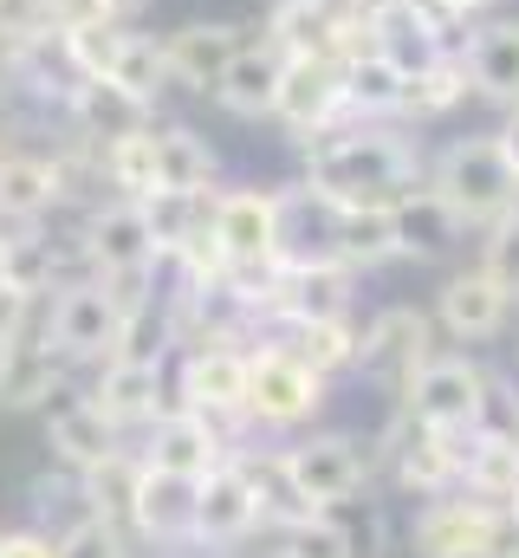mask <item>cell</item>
Returning a JSON list of instances; mask_svg holds the SVG:
<instances>
[{
    "label": "cell",
    "mask_w": 519,
    "mask_h": 558,
    "mask_svg": "<svg viewBox=\"0 0 519 558\" xmlns=\"http://www.w3.org/2000/svg\"><path fill=\"white\" fill-rule=\"evenodd\" d=\"M299 182H312L338 208H396L409 189L429 182L422 143L402 137L396 124H331L312 143H299Z\"/></svg>",
    "instance_id": "obj_1"
},
{
    "label": "cell",
    "mask_w": 519,
    "mask_h": 558,
    "mask_svg": "<svg viewBox=\"0 0 519 558\" xmlns=\"http://www.w3.org/2000/svg\"><path fill=\"white\" fill-rule=\"evenodd\" d=\"M429 189L461 215L468 234H487L494 221H507L519 208V169L500 149V137H455L429 156Z\"/></svg>",
    "instance_id": "obj_2"
},
{
    "label": "cell",
    "mask_w": 519,
    "mask_h": 558,
    "mask_svg": "<svg viewBox=\"0 0 519 558\" xmlns=\"http://www.w3.org/2000/svg\"><path fill=\"white\" fill-rule=\"evenodd\" d=\"M325 397H331V377L312 371L299 351L273 344V338H260L254 351H248V422L254 428L292 435V428L318 422Z\"/></svg>",
    "instance_id": "obj_3"
},
{
    "label": "cell",
    "mask_w": 519,
    "mask_h": 558,
    "mask_svg": "<svg viewBox=\"0 0 519 558\" xmlns=\"http://www.w3.org/2000/svg\"><path fill=\"white\" fill-rule=\"evenodd\" d=\"M396 410L415 422H435V428H455V435H474L481 422L494 416V377L474 357H461V351H435L396 390Z\"/></svg>",
    "instance_id": "obj_4"
},
{
    "label": "cell",
    "mask_w": 519,
    "mask_h": 558,
    "mask_svg": "<svg viewBox=\"0 0 519 558\" xmlns=\"http://www.w3.org/2000/svg\"><path fill=\"white\" fill-rule=\"evenodd\" d=\"M415 553L422 558H519V526L507 507L474 494L422 500L415 513Z\"/></svg>",
    "instance_id": "obj_5"
},
{
    "label": "cell",
    "mask_w": 519,
    "mask_h": 558,
    "mask_svg": "<svg viewBox=\"0 0 519 558\" xmlns=\"http://www.w3.org/2000/svg\"><path fill=\"white\" fill-rule=\"evenodd\" d=\"M279 461H286L292 494H299L312 513H338V507L358 500L364 481H371V441H358V435H345V428L299 435L292 448H279Z\"/></svg>",
    "instance_id": "obj_6"
},
{
    "label": "cell",
    "mask_w": 519,
    "mask_h": 558,
    "mask_svg": "<svg viewBox=\"0 0 519 558\" xmlns=\"http://www.w3.org/2000/svg\"><path fill=\"white\" fill-rule=\"evenodd\" d=\"M260 39L279 52V59H351L371 46V26L358 20L351 0H266L260 13Z\"/></svg>",
    "instance_id": "obj_7"
},
{
    "label": "cell",
    "mask_w": 519,
    "mask_h": 558,
    "mask_svg": "<svg viewBox=\"0 0 519 558\" xmlns=\"http://www.w3.org/2000/svg\"><path fill=\"white\" fill-rule=\"evenodd\" d=\"M248 351L254 344H241V338L182 344V357H176V403L215 416L221 428H241L248 422Z\"/></svg>",
    "instance_id": "obj_8"
},
{
    "label": "cell",
    "mask_w": 519,
    "mask_h": 558,
    "mask_svg": "<svg viewBox=\"0 0 519 558\" xmlns=\"http://www.w3.org/2000/svg\"><path fill=\"white\" fill-rule=\"evenodd\" d=\"M46 331H52V351L65 364H105L118 351V331H124V305L105 292V279H65L46 305Z\"/></svg>",
    "instance_id": "obj_9"
},
{
    "label": "cell",
    "mask_w": 519,
    "mask_h": 558,
    "mask_svg": "<svg viewBox=\"0 0 519 558\" xmlns=\"http://www.w3.org/2000/svg\"><path fill=\"white\" fill-rule=\"evenodd\" d=\"M208 234L228 267H266L279 260V182H221L208 208Z\"/></svg>",
    "instance_id": "obj_10"
},
{
    "label": "cell",
    "mask_w": 519,
    "mask_h": 558,
    "mask_svg": "<svg viewBox=\"0 0 519 558\" xmlns=\"http://www.w3.org/2000/svg\"><path fill=\"white\" fill-rule=\"evenodd\" d=\"M461 448H468V435L415 422V416H402V410H396V422H389V435H384L389 474L415 500H442V494L461 487Z\"/></svg>",
    "instance_id": "obj_11"
},
{
    "label": "cell",
    "mask_w": 519,
    "mask_h": 558,
    "mask_svg": "<svg viewBox=\"0 0 519 558\" xmlns=\"http://www.w3.org/2000/svg\"><path fill=\"white\" fill-rule=\"evenodd\" d=\"M254 39H260V26H241V20H182L176 33H162L169 92L215 98V85L228 78V65H234Z\"/></svg>",
    "instance_id": "obj_12"
},
{
    "label": "cell",
    "mask_w": 519,
    "mask_h": 558,
    "mask_svg": "<svg viewBox=\"0 0 519 558\" xmlns=\"http://www.w3.org/2000/svg\"><path fill=\"white\" fill-rule=\"evenodd\" d=\"M435 312L422 305H384L364 318V338H358V377H377L389 390H402L429 357H435Z\"/></svg>",
    "instance_id": "obj_13"
},
{
    "label": "cell",
    "mask_w": 519,
    "mask_h": 558,
    "mask_svg": "<svg viewBox=\"0 0 519 558\" xmlns=\"http://www.w3.org/2000/svg\"><path fill=\"white\" fill-rule=\"evenodd\" d=\"M273 124L292 143H312L318 131L345 124V59H286L279 72V98H273Z\"/></svg>",
    "instance_id": "obj_14"
},
{
    "label": "cell",
    "mask_w": 519,
    "mask_h": 558,
    "mask_svg": "<svg viewBox=\"0 0 519 558\" xmlns=\"http://www.w3.org/2000/svg\"><path fill=\"white\" fill-rule=\"evenodd\" d=\"M79 234H85V260L92 274H156L162 254H156V234H149V215L143 202H124V195H105L79 215Z\"/></svg>",
    "instance_id": "obj_15"
},
{
    "label": "cell",
    "mask_w": 519,
    "mask_h": 558,
    "mask_svg": "<svg viewBox=\"0 0 519 558\" xmlns=\"http://www.w3.org/2000/svg\"><path fill=\"white\" fill-rule=\"evenodd\" d=\"M228 454H234V428H221L202 410H182V403H169L143 428V461L169 468V474H189V481H208Z\"/></svg>",
    "instance_id": "obj_16"
},
{
    "label": "cell",
    "mask_w": 519,
    "mask_h": 558,
    "mask_svg": "<svg viewBox=\"0 0 519 558\" xmlns=\"http://www.w3.org/2000/svg\"><path fill=\"white\" fill-rule=\"evenodd\" d=\"M260 526H266V507H260L248 468L228 454L195 494V546H248Z\"/></svg>",
    "instance_id": "obj_17"
},
{
    "label": "cell",
    "mask_w": 519,
    "mask_h": 558,
    "mask_svg": "<svg viewBox=\"0 0 519 558\" xmlns=\"http://www.w3.org/2000/svg\"><path fill=\"white\" fill-rule=\"evenodd\" d=\"M507 312H514V299L494 286V274L474 260V267H461V274L442 279V292H435V325L455 338V344H487V338H500L507 331Z\"/></svg>",
    "instance_id": "obj_18"
},
{
    "label": "cell",
    "mask_w": 519,
    "mask_h": 558,
    "mask_svg": "<svg viewBox=\"0 0 519 558\" xmlns=\"http://www.w3.org/2000/svg\"><path fill=\"white\" fill-rule=\"evenodd\" d=\"M65 202V175L46 149H0V228H39Z\"/></svg>",
    "instance_id": "obj_19"
},
{
    "label": "cell",
    "mask_w": 519,
    "mask_h": 558,
    "mask_svg": "<svg viewBox=\"0 0 519 558\" xmlns=\"http://www.w3.org/2000/svg\"><path fill=\"white\" fill-rule=\"evenodd\" d=\"M195 494H202V481L143 461L136 507H130V533L149 539V546H195Z\"/></svg>",
    "instance_id": "obj_20"
},
{
    "label": "cell",
    "mask_w": 519,
    "mask_h": 558,
    "mask_svg": "<svg viewBox=\"0 0 519 558\" xmlns=\"http://www.w3.org/2000/svg\"><path fill=\"white\" fill-rule=\"evenodd\" d=\"M59 124H65L72 137H85L92 149H105V143L156 124V105H143L136 92L118 85V78H79L72 98H65V111H59Z\"/></svg>",
    "instance_id": "obj_21"
},
{
    "label": "cell",
    "mask_w": 519,
    "mask_h": 558,
    "mask_svg": "<svg viewBox=\"0 0 519 558\" xmlns=\"http://www.w3.org/2000/svg\"><path fill=\"white\" fill-rule=\"evenodd\" d=\"M124 428H111V416L85 397V390H59L52 403H46V448L72 468V474H85V468H98L105 454H118L124 441H118Z\"/></svg>",
    "instance_id": "obj_22"
},
{
    "label": "cell",
    "mask_w": 519,
    "mask_h": 558,
    "mask_svg": "<svg viewBox=\"0 0 519 558\" xmlns=\"http://www.w3.org/2000/svg\"><path fill=\"white\" fill-rule=\"evenodd\" d=\"M111 428H149V422L169 410V364H136V357H111L98 364L92 390H85Z\"/></svg>",
    "instance_id": "obj_23"
},
{
    "label": "cell",
    "mask_w": 519,
    "mask_h": 558,
    "mask_svg": "<svg viewBox=\"0 0 519 558\" xmlns=\"http://www.w3.org/2000/svg\"><path fill=\"white\" fill-rule=\"evenodd\" d=\"M65 384H72V364L52 351L46 325H33L0 351V410H46Z\"/></svg>",
    "instance_id": "obj_24"
},
{
    "label": "cell",
    "mask_w": 519,
    "mask_h": 558,
    "mask_svg": "<svg viewBox=\"0 0 519 558\" xmlns=\"http://www.w3.org/2000/svg\"><path fill=\"white\" fill-rule=\"evenodd\" d=\"M461 59H468V85H474V98L494 105V111L507 118V111L519 105V20H507V13L481 20Z\"/></svg>",
    "instance_id": "obj_25"
},
{
    "label": "cell",
    "mask_w": 519,
    "mask_h": 558,
    "mask_svg": "<svg viewBox=\"0 0 519 558\" xmlns=\"http://www.w3.org/2000/svg\"><path fill=\"white\" fill-rule=\"evenodd\" d=\"M338 241V202H325L312 182H279V260L305 267V260H331Z\"/></svg>",
    "instance_id": "obj_26"
},
{
    "label": "cell",
    "mask_w": 519,
    "mask_h": 558,
    "mask_svg": "<svg viewBox=\"0 0 519 558\" xmlns=\"http://www.w3.org/2000/svg\"><path fill=\"white\" fill-rule=\"evenodd\" d=\"M389 221H396V247H402V260H415V267H429V260H442V254H455V247L468 241L461 215H455L429 182L409 189V195L389 208Z\"/></svg>",
    "instance_id": "obj_27"
},
{
    "label": "cell",
    "mask_w": 519,
    "mask_h": 558,
    "mask_svg": "<svg viewBox=\"0 0 519 558\" xmlns=\"http://www.w3.org/2000/svg\"><path fill=\"white\" fill-rule=\"evenodd\" d=\"M461 487L474 500L507 507L519 494V422H481L461 448Z\"/></svg>",
    "instance_id": "obj_28"
},
{
    "label": "cell",
    "mask_w": 519,
    "mask_h": 558,
    "mask_svg": "<svg viewBox=\"0 0 519 558\" xmlns=\"http://www.w3.org/2000/svg\"><path fill=\"white\" fill-rule=\"evenodd\" d=\"M402 85H409V72L389 52H377V46L351 52L345 59V118H358V124H402Z\"/></svg>",
    "instance_id": "obj_29"
},
{
    "label": "cell",
    "mask_w": 519,
    "mask_h": 558,
    "mask_svg": "<svg viewBox=\"0 0 519 558\" xmlns=\"http://www.w3.org/2000/svg\"><path fill=\"white\" fill-rule=\"evenodd\" d=\"M279 72H286V59L254 39L234 65H228V78L215 85V105H221V118H234V124H273V98H279Z\"/></svg>",
    "instance_id": "obj_30"
},
{
    "label": "cell",
    "mask_w": 519,
    "mask_h": 558,
    "mask_svg": "<svg viewBox=\"0 0 519 558\" xmlns=\"http://www.w3.org/2000/svg\"><path fill=\"white\" fill-rule=\"evenodd\" d=\"M156 189L215 195L221 189V149L202 137L195 124H162L156 118Z\"/></svg>",
    "instance_id": "obj_31"
},
{
    "label": "cell",
    "mask_w": 519,
    "mask_h": 558,
    "mask_svg": "<svg viewBox=\"0 0 519 558\" xmlns=\"http://www.w3.org/2000/svg\"><path fill=\"white\" fill-rule=\"evenodd\" d=\"M468 98H474V85H468V59L442 52V59H429V65L409 72V85H402V124H442V118L461 111Z\"/></svg>",
    "instance_id": "obj_32"
},
{
    "label": "cell",
    "mask_w": 519,
    "mask_h": 558,
    "mask_svg": "<svg viewBox=\"0 0 519 558\" xmlns=\"http://www.w3.org/2000/svg\"><path fill=\"white\" fill-rule=\"evenodd\" d=\"M266 338H273V344H286V351H299L312 371L338 377V371H358V338H364V325L345 312V318H299V325L266 331Z\"/></svg>",
    "instance_id": "obj_33"
},
{
    "label": "cell",
    "mask_w": 519,
    "mask_h": 558,
    "mask_svg": "<svg viewBox=\"0 0 519 558\" xmlns=\"http://www.w3.org/2000/svg\"><path fill=\"white\" fill-rule=\"evenodd\" d=\"M331 260H345L358 279L377 274V267H389V260H402L389 208H338V241H331Z\"/></svg>",
    "instance_id": "obj_34"
},
{
    "label": "cell",
    "mask_w": 519,
    "mask_h": 558,
    "mask_svg": "<svg viewBox=\"0 0 519 558\" xmlns=\"http://www.w3.org/2000/svg\"><path fill=\"white\" fill-rule=\"evenodd\" d=\"M136 481H143V454L118 448V454H105L98 468H85V474H79V507H85V513H98V520H118V526H130Z\"/></svg>",
    "instance_id": "obj_35"
},
{
    "label": "cell",
    "mask_w": 519,
    "mask_h": 558,
    "mask_svg": "<svg viewBox=\"0 0 519 558\" xmlns=\"http://www.w3.org/2000/svg\"><path fill=\"white\" fill-rule=\"evenodd\" d=\"M98 175H105V195L149 202V195H156V124L105 143V149H98Z\"/></svg>",
    "instance_id": "obj_36"
},
{
    "label": "cell",
    "mask_w": 519,
    "mask_h": 558,
    "mask_svg": "<svg viewBox=\"0 0 519 558\" xmlns=\"http://www.w3.org/2000/svg\"><path fill=\"white\" fill-rule=\"evenodd\" d=\"M105 78H118L124 92H136L143 105H162V92H169V59H162V39L156 33H143L136 20L124 26V39H118V59H111V72Z\"/></svg>",
    "instance_id": "obj_37"
},
{
    "label": "cell",
    "mask_w": 519,
    "mask_h": 558,
    "mask_svg": "<svg viewBox=\"0 0 519 558\" xmlns=\"http://www.w3.org/2000/svg\"><path fill=\"white\" fill-rule=\"evenodd\" d=\"M208 208H215V195H182V189H156L149 202H143V215H149V234H156V254L169 260V254H182L202 228H208Z\"/></svg>",
    "instance_id": "obj_38"
},
{
    "label": "cell",
    "mask_w": 519,
    "mask_h": 558,
    "mask_svg": "<svg viewBox=\"0 0 519 558\" xmlns=\"http://www.w3.org/2000/svg\"><path fill=\"white\" fill-rule=\"evenodd\" d=\"M279 558H358V533L331 513H305L279 533Z\"/></svg>",
    "instance_id": "obj_39"
},
{
    "label": "cell",
    "mask_w": 519,
    "mask_h": 558,
    "mask_svg": "<svg viewBox=\"0 0 519 558\" xmlns=\"http://www.w3.org/2000/svg\"><path fill=\"white\" fill-rule=\"evenodd\" d=\"M59 558H130V526L98 520V513H79L59 533Z\"/></svg>",
    "instance_id": "obj_40"
},
{
    "label": "cell",
    "mask_w": 519,
    "mask_h": 558,
    "mask_svg": "<svg viewBox=\"0 0 519 558\" xmlns=\"http://www.w3.org/2000/svg\"><path fill=\"white\" fill-rule=\"evenodd\" d=\"M481 267L494 274V286L507 292L519 305V208L507 215V221H494L487 234H481Z\"/></svg>",
    "instance_id": "obj_41"
},
{
    "label": "cell",
    "mask_w": 519,
    "mask_h": 558,
    "mask_svg": "<svg viewBox=\"0 0 519 558\" xmlns=\"http://www.w3.org/2000/svg\"><path fill=\"white\" fill-rule=\"evenodd\" d=\"M105 20H118L111 13V0H46V33H92V26H105Z\"/></svg>",
    "instance_id": "obj_42"
},
{
    "label": "cell",
    "mask_w": 519,
    "mask_h": 558,
    "mask_svg": "<svg viewBox=\"0 0 519 558\" xmlns=\"http://www.w3.org/2000/svg\"><path fill=\"white\" fill-rule=\"evenodd\" d=\"M46 33V0H0V46Z\"/></svg>",
    "instance_id": "obj_43"
},
{
    "label": "cell",
    "mask_w": 519,
    "mask_h": 558,
    "mask_svg": "<svg viewBox=\"0 0 519 558\" xmlns=\"http://www.w3.org/2000/svg\"><path fill=\"white\" fill-rule=\"evenodd\" d=\"M0 558H59V539L20 526V533H0Z\"/></svg>",
    "instance_id": "obj_44"
},
{
    "label": "cell",
    "mask_w": 519,
    "mask_h": 558,
    "mask_svg": "<svg viewBox=\"0 0 519 558\" xmlns=\"http://www.w3.org/2000/svg\"><path fill=\"white\" fill-rule=\"evenodd\" d=\"M149 7H156V0H111V13H118V20H143Z\"/></svg>",
    "instance_id": "obj_45"
},
{
    "label": "cell",
    "mask_w": 519,
    "mask_h": 558,
    "mask_svg": "<svg viewBox=\"0 0 519 558\" xmlns=\"http://www.w3.org/2000/svg\"><path fill=\"white\" fill-rule=\"evenodd\" d=\"M494 137H500V149H507V156H514V169H519V124H514V118H507V124H500V131H494Z\"/></svg>",
    "instance_id": "obj_46"
},
{
    "label": "cell",
    "mask_w": 519,
    "mask_h": 558,
    "mask_svg": "<svg viewBox=\"0 0 519 558\" xmlns=\"http://www.w3.org/2000/svg\"><path fill=\"white\" fill-rule=\"evenodd\" d=\"M13 286H7V241H0V299H7Z\"/></svg>",
    "instance_id": "obj_47"
},
{
    "label": "cell",
    "mask_w": 519,
    "mask_h": 558,
    "mask_svg": "<svg viewBox=\"0 0 519 558\" xmlns=\"http://www.w3.org/2000/svg\"><path fill=\"white\" fill-rule=\"evenodd\" d=\"M507 513H514V526H519V494H514V500H507Z\"/></svg>",
    "instance_id": "obj_48"
},
{
    "label": "cell",
    "mask_w": 519,
    "mask_h": 558,
    "mask_svg": "<svg viewBox=\"0 0 519 558\" xmlns=\"http://www.w3.org/2000/svg\"><path fill=\"white\" fill-rule=\"evenodd\" d=\"M474 7H481V13H487V7H494V0H474Z\"/></svg>",
    "instance_id": "obj_49"
},
{
    "label": "cell",
    "mask_w": 519,
    "mask_h": 558,
    "mask_svg": "<svg viewBox=\"0 0 519 558\" xmlns=\"http://www.w3.org/2000/svg\"><path fill=\"white\" fill-rule=\"evenodd\" d=\"M507 118H514V124H519V105H514V111H507Z\"/></svg>",
    "instance_id": "obj_50"
},
{
    "label": "cell",
    "mask_w": 519,
    "mask_h": 558,
    "mask_svg": "<svg viewBox=\"0 0 519 558\" xmlns=\"http://www.w3.org/2000/svg\"><path fill=\"white\" fill-rule=\"evenodd\" d=\"M0 149H7V143H0Z\"/></svg>",
    "instance_id": "obj_51"
},
{
    "label": "cell",
    "mask_w": 519,
    "mask_h": 558,
    "mask_svg": "<svg viewBox=\"0 0 519 558\" xmlns=\"http://www.w3.org/2000/svg\"><path fill=\"white\" fill-rule=\"evenodd\" d=\"M514 422H519V416H514Z\"/></svg>",
    "instance_id": "obj_52"
}]
</instances>
